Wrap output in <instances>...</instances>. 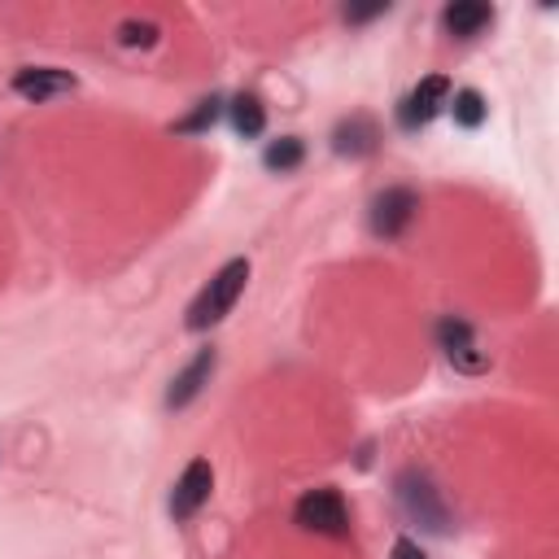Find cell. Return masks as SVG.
<instances>
[{
	"label": "cell",
	"mask_w": 559,
	"mask_h": 559,
	"mask_svg": "<svg viewBox=\"0 0 559 559\" xmlns=\"http://www.w3.org/2000/svg\"><path fill=\"white\" fill-rule=\"evenodd\" d=\"M231 127H236L245 140H258V135H262L266 109H262V100H258L253 92H240V96L231 100Z\"/></svg>",
	"instance_id": "12"
},
{
	"label": "cell",
	"mask_w": 559,
	"mask_h": 559,
	"mask_svg": "<svg viewBox=\"0 0 559 559\" xmlns=\"http://www.w3.org/2000/svg\"><path fill=\"white\" fill-rule=\"evenodd\" d=\"M301 157H306V144H301L297 135H280V140H271V144H266V153H262L266 170H275V175L297 170V166H301Z\"/></svg>",
	"instance_id": "13"
},
{
	"label": "cell",
	"mask_w": 559,
	"mask_h": 559,
	"mask_svg": "<svg viewBox=\"0 0 559 559\" xmlns=\"http://www.w3.org/2000/svg\"><path fill=\"white\" fill-rule=\"evenodd\" d=\"M210 489H214V467H210V459H192V463L179 472L175 489H170V515H175V520H192V515L210 502Z\"/></svg>",
	"instance_id": "5"
},
{
	"label": "cell",
	"mask_w": 559,
	"mask_h": 559,
	"mask_svg": "<svg viewBox=\"0 0 559 559\" xmlns=\"http://www.w3.org/2000/svg\"><path fill=\"white\" fill-rule=\"evenodd\" d=\"M441 22H445V31H450L454 39H472V35H480V31L493 22V9L480 4V0H454V4H445Z\"/></svg>",
	"instance_id": "11"
},
{
	"label": "cell",
	"mask_w": 559,
	"mask_h": 559,
	"mask_svg": "<svg viewBox=\"0 0 559 559\" xmlns=\"http://www.w3.org/2000/svg\"><path fill=\"white\" fill-rule=\"evenodd\" d=\"M218 114H223V100H218V96H210V100H201L188 118H179V122H175V131H205V127H214V118H218Z\"/></svg>",
	"instance_id": "15"
},
{
	"label": "cell",
	"mask_w": 559,
	"mask_h": 559,
	"mask_svg": "<svg viewBox=\"0 0 559 559\" xmlns=\"http://www.w3.org/2000/svg\"><path fill=\"white\" fill-rule=\"evenodd\" d=\"M118 39H122L127 48H148V44L157 39V26H153V22H140V17H127V22L118 26Z\"/></svg>",
	"instance_id": "16"
},
{
	"label": "cell",
	"mask_w": 559,
	"mask_h": 559,
	"mask_svg": "<svg viewBox=\"0 0 559 559\" xmlns=\"http://www.w3.org/2000/svg\"><path fill=\"white\" fill-rule=\"evenodd\" d=\"M245 284H249V258L223 262V266L210 275V284L192 297V306H188V328H192V332H205V328L223 323V319L231 314V306L240 301Z\"/></svg>",
	"instance_id": "1"
},
{
	"label": "cell",
	"mask_w": 559,
	"mask_h": 559,
	"mask_svg": "<svg viewBox=\"0 0 559 559\" xmlns=\"http://www.w3.org/2000/svg\"><path fill=\"white\" fill-rule=\"evenodd\" d=\"M389 4H371V9H345V17H354V22H362V17H376V13H384Z\"/></svg>",
	"instance_id": "18"
},
{
	"label": "cell",
	"mask_w": 559,
	"mask_h": 559,
	"mask_svg": "<svg viewBox=\"0 0 559 559\" xmlns=\"http://www.w3.org/2000/svg\"><path fill=\"white\" fill-rule=\"evenodd\" d=\"M393 489H397V502H402L406 520H415V524H419V528H428V533H445V528H450V511H445V502H441L437 485H432L419 467L397 472Z\"/></svg>",
	"instance_id": "2"
},
{
	"label": "cell",
	"mask_w": 559,
	"mask_h": 559,
	"mask_svg": "<svg viewBox=\"0 0 559 559\" xmlns=\"http://www.w3.org/2000/svg\"><path fill=\"white\" fill-rule=\"evenodd\" d=\"M214 362H218V358H214V349H201V354H197V358H192V362H188V367H183V371L170 380V389H166V406H170V411L188 406V402H192V397H197V393L210 384Z\"/></svg>",
	"instance_id": "10"
},
{
	"label": "cell",
	"mask_w": 559,
	"mask_h": 559,
	"mask_svg": "<svg viewBox=\"0 0 559 559\" xmlns=\"http://www.w3.org/2000/svg\"><path fill=\"white\" fill-rule=\"evenodd\" d=\"M389 559H428V555L419 550V542H411V537H397V542H393V550H389Z\"/></svg>",
	"instance_id": "17"
},
{
	"label": "cell",
	"mask_w": 559,
	"mask_h": 559,
	"mask_svg": "<svg viewBox=\"0 0 559 559\" xmlns=\"http://www.w3.org/2000/svg\"><path fill=\"white\" fill-rule=\"evenodd\" d=\"M450 109H454V122H459V127H467V131H476V127L489 118V105H485V96H480L476 87H459Z\"/></svg>",
	"instance_id": "14"
},
{
	"label": "cell",
	"mask_w": 559,
	"mask_h": 559,
	"mask_svg": "<svg viewBox=\"0 0 559 559\" xmlns=\"http://www.w3.org/2000/svg\"><path fill=\"white\" fill-rule=\"evenodd\" d=\"M376 144H380V127H376V118H367V114H349V118H341L336 131H332V148H336L341 157H367V153H376Z\"/></svg>",
	"instance_id": "9"
},
{
	"label": "cell",
	"mask_w": 559,
	"mask_h": 559,
	"mask_svg": "<svg viewBox=\"0 0 559 559\" xmlns=\"http://www.w3.org/2000/svg\"><path fill=\"white\" fill-rule=\"evenodd\" d=\"M13 92L26 96V100H52V96L74 92V74L57 70V66H26V70L13 74Z\"/></svg>",
	"instance_id": "8"
},
{
	"label": "cell",
	"mask_w": 559,
	"mask_h": 559,
	"mask_svg": "<svg viewBox=\"0 0 559 559\" xmlns=\"http://www.w3.org/2000/svg\"><path fill=\"white\" fill-rule=\"evenodd\" d=\"M437 341H441V349H445V358L459 367V371H485L489 367V358L476 349V336H472V323H463V319H454V314H445L441 323H437Z\"/></svg>",
	"instance_id": "7"
},
{
	"label": "cell",
	"mask_w": 559,
	"mask_h": 559,
	"mask_svg": "<svg viewBox=\"0 0 559 559\" xmlns=\"http://www.w3.org/2000/svg\"><path fill=\"white\" fill-rule=\"evenodd\" d=\"M415 210H419L415 188H384V192L371 201V231L384 236V240H393V236H402V231L411 227Z\"/></svg>",
	"instance_id": "6"
},
{
	"label": "cell",
	"mask_w": 559,
	"mask_h": 559,
	"mask_svg": "<svg viewBox=\"0 0 559 559\" xmlns=\"http://www.w3.org/2000/svg\"><path fill=\"white\" fill-rule=\"evenodd\" d=\"M293 524L323 537H349V507L336 489H306L293 502Z\"/></svg>",
	"instance_id": "3"
},
{
	"label": "cell",
	"mask_w": 559,
	"mask_h": 559,
	"mask_svg": "<svg viewBox=\"0 0 559 559\" xmlns=\"http://www.w3.org/2000/svg\"><path fill=\"white\" fill-rule=\"evenodd\" d=\"M445 96H450V79H445V74H428V79H419V83L402 96V105H397V127H402V131H419V127H428V122L441 114Z\"/></svg>",
	"instance_id": "4"
}]
</instances>
